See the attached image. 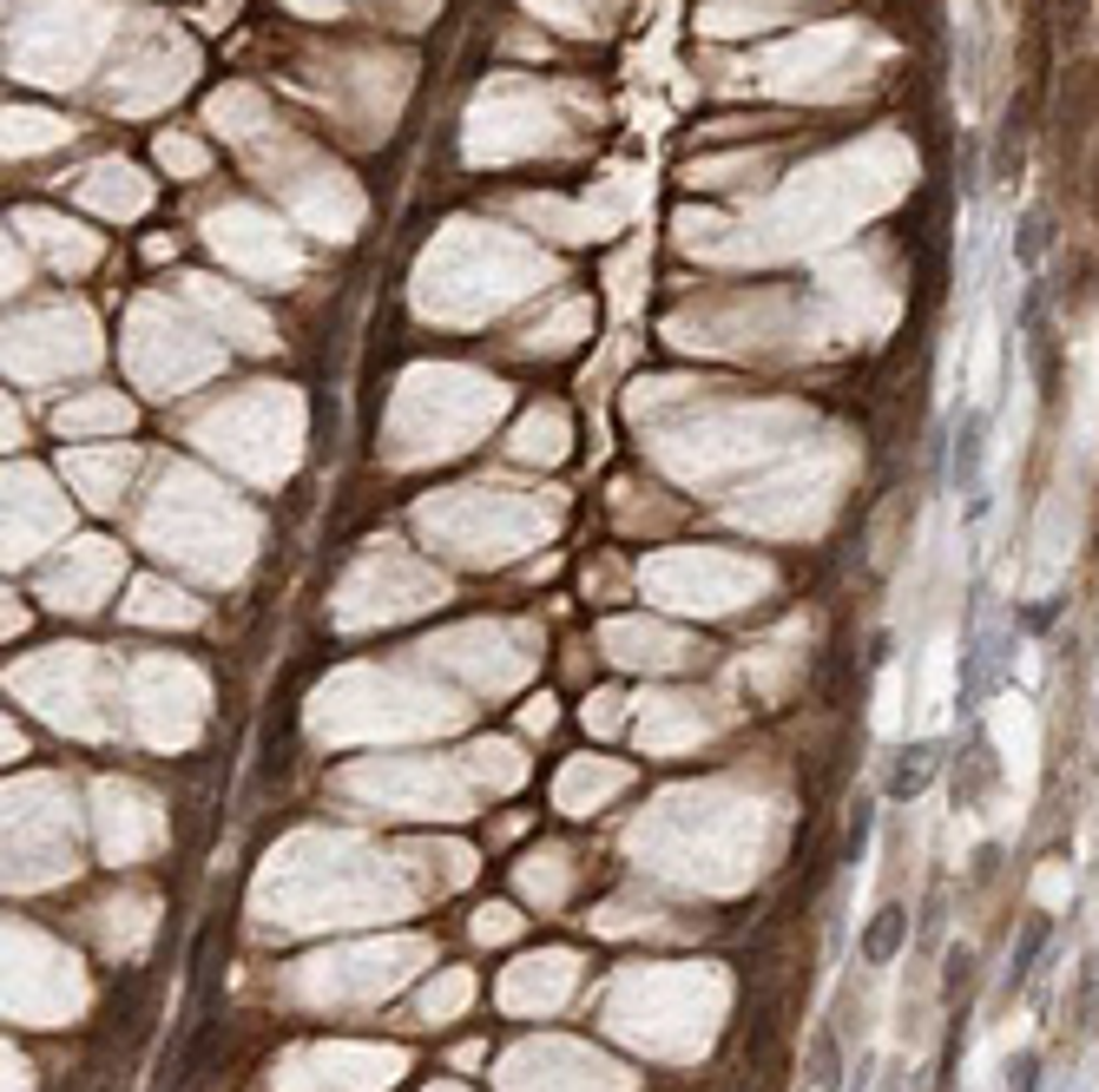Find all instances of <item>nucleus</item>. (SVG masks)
<instances>
[{"label": "nucleus", "instance_id": "0eeeda50", "mask_svg": "<svg viewBox=\"0 0 1099 1092\" xmlns=\"http://www.w3.org/2000/svg\"><path fill=\"white\" fill-rule=\"evenodd\" d=\"M961 981H968V948H955V955H948V994H955Z\"/></svg>", "mask_w": 1099, "mask_h": 1092}, {"label": "nucleus", "instance_id": "39448f33", "mask_svg": "<svg viewBox=\"0 0 1099 1092\" xmlns=\"http://www.w3.org/2000/svg\"><path fill=\"white\" fill-rule=\"evenodd\" d=\"M810 1066H816V1073H810L816 1086H836V1079H842V1047H836V1034H816V1053H810Z\"/></svg>", "mask_w": 1099, "mask_h": 1092}, {"label": "nucleus", "instance_id": "f03ea898", "mask_svg": "<svg viewBox=\"0 0 1099 1092\" xmlns=\"http://www.w3.org/2000/svg\"><path fill=\"white\" fill-rule=\"evenodd\" d=\"M902 948H908V908H902V902H882L876 921H869V935H863V961H869V968H889Z\"/></svg>", "mask_w": 1099, "mask_h": 1092}, {"label": "nucleus", "instance_id": "423d86ee", "mask_svg": "<svg viewBox=\"0 0 1099 1092\" xmlns=\"http://www.w3.org/2000/svg\"><path fill=\"white\" fill-rule=\"evenodd\" d=\"M1007 1086H1013V1092H1041V1053L1013 1060V1066H1007Z\"/></svg>", "mask_w": 1099, "mask_h": 1092}, {"label": "nucleus", "instance_id": "20e7f679", "mask_svg": "<svg viewBox=\"0 0 1099 1092\" xmlns=\"http://www.w3.org/2000/svg\"><path fill=\"white\" fill-rule=\"evenodd\" d=\"M1041 948H1047V915H1034L1028 929H1021V942H1013V961H1007V987H1021V981L1034 974Z\"/></svg>", "mask_w": 1099, "mask_h": 1092}, {"label": "nucleus", "instance_id": "f257e3e1", "mask_svg": "<svg viewBox=\"0 0 1099 1092\" xmlns=\"http://www.w3.org/2000/svg\"><path fill=\"white\" fill-rule=\"evenodd\" d=\"M981 474H987V415H981V408H968V415H961V429H955V487L968 494L974 521H981V508H987Z\"/></svg>", "mask_w": 1099, "mask_h": 1092}, {"label": "nucleus", "instance_id": "7ed1b4c3", "mask_svg": "<svg viewBox=\"0 0 1099 1092\" xmlns=\"http://www.w3.org/2000/svg\"><path fill=\"white\" fill-rule=\"evenodd\" d=\"M928 777H936V744H908V750H895V764H889V797H895V803H902V797H921Z\"/></svg>", "mask_w": 1099, "mask_h": 1092}]
</instances>
